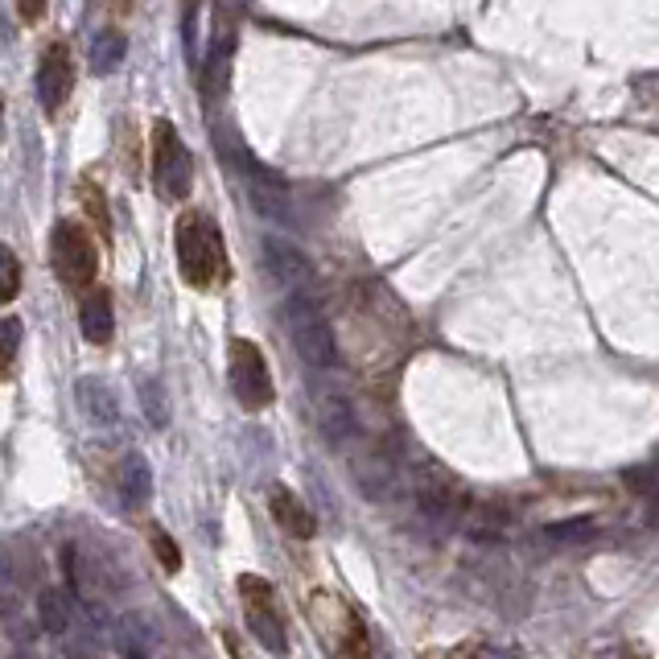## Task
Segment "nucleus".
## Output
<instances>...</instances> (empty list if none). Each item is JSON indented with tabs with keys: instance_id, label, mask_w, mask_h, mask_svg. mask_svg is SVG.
<instances>
[{
	"instance_id": "f257e3e1",
	"label": "nucleus",
	"mask_w": 659,
	"mask_h": 659,
	"mask_svg": "<svg viewBox=\"0 0 659 659\" xmlns=\"http://www.w3.org/2000/svg\"><path fill=\"white\" fill-rule=\"evenodd\" d=\"M177 268L191 289H215L227 280V251H223V235L210 215L203 210H186L177 219Z\"/></svg>"
},
{
	"instance_id": "f03ea898",
	"label": "nucleus",
	"mask_w": 659,
	"mask_h": 659,
	"mask_svg": "<svg viewBox=\"0 0 659 659\" xmlns=\"http://www.w3.org/2000/svg\"><path fill=\"white\" fill-rule=\"evenodd\" d=\"M309 622L322 635L326 651L334 659H371L363 618L351 610V601L338 594H313L309 598Z\"/></svg>"
},
{
	"instance_id": "7ed1b4c3",
	"label": "nucleus",
	"mask_w": 659,
	"mask_h": 659,
	"mask_svg": "<svg viewBox=\"0 0 659 659\" xmlns=\"http://www.w3.org/2000/svg\"><path fill=\"white\" fill-rule=\"evenodd\" d=\"M285 322H289V338H294L297 354H301L313 371L334 367V359H338L334 330H330V322H326V313L318 309L313 297H306V294L289 297V306H285Z\"/></svg>"
},
{
	"instance_id": "20e7f679",
	"label": "nucleus",
	"mask_w": 659,
	"mask_h": 659,
	"mask_svg": "<svg viewBox=\"0 0 659 659\" xmlns=\"http://www.w3.org/2000/svg\"><path fill=\"white\" fill-rule=\"evenodd\" d=\"M153 182L165 203H182L194 186V162L186 141L177 136V128L169 120L153 124Z\"/></svg>"
},
{
	"instance_id": "39448f33",
	"label": "nucleus",
	"mask_w": 659,
	"mask_h": 659,
	"mask_svg": "<svg viewBox=\"0 0 659 659\" xmlns=\"http://www.w3.org/2000/svg\"><path fill=\"white\" fill-rule=\"evenodd\" d=\"M50 264L66 289H87L95 272H100V251L87 227L79 223H59L54 239H50Z\"/></svg>"
},
{
	"instance_id": "423d86ee",
	"label": "nucleus",
	"mask_w": 659,
	"mask_h": 659,
	"mask_svg": "<svg viewBox=\"0 0 659 659\" xmlns=\"http://www.w3.org/2000/svg\"><path fill=\"white\" fill-rule=\"evenodd\" d=\"M227 367H231L235 400L248 412H260L272 404V380H268V363H264L260 347L251 338H231L227 347Z\"/></svg>"
},
{
	"instance_id": "0eeeda50",
	"label": "nucleus",
	"mask_w": 659,
	"mask_h": 659,
	"mask_svg": "<svg viewBox=\"0 0 659 659\" xmlns=\"http://www.w3.org/2000/svg\"><path fill=\"white\" fill-rule=\"evenodd\" d=\"M239 598H244V618H248L251 635L260 639L272 656H289V639H285V622H280V610L272 601V586L244 573L239 577Z\"/></svg>"
},
{
	"instance_id": "6e6552de",
	"label": "nucleus",
	"mask_w": 659,
	"mask_h": 659,
	"mask_svg": "<svg viewBox=\"0 0 659 659\" xmlns=\"http://www.w3.org/2000/svg\"><path fill=\"white\" fill-rule=\"evenodd\" d=\"M74 91V59H71V45L54 42L45 45L42 66H38V100H42L45 116H59L66 100Z\"/></svg>"
},
{
	"instance_id": "1a4fd4ad",
	"label": "nucleus",
	"mask_w": 659,
	"mask_h": 659,
	"mask_svg": "<svg viewBox=\"0 0 659 659\" xmlns=\"http://www.w3.org/2000/svg\"><path fill=\"white\" fill-rule=\"evenodd\" d=\"M268 512H272L280 532L294 536V540H309V536L318 532V519L309 515V507L289 491V486H280V483L268 486Z\"/></svg>"
},
{
	"instance_id": "9d476101",
	"label": "nucleus",
	"mask_w": 659,
	"mask_h": 659,
	"mask_svg": "<svg viewBox=\"0 0 659 659\" xmlns=\"http://www.w3.org/2000/svg\"><path fill=\"white\" fill-rule=\"evenodd\" d=\"M79 326H83V338H87L91 347H107V342H112L116 318H112V297H107V289H91V294L83 297Z\"/></svg>"
},
{
	"instance_id": "9b49d317",
	"label": "nucleus",
	"mask_w": 659,
	"mask_h": 659,
	"mask_svg": "<svg viewBox=\"0 0 659 659\" xmlns=\"http://www.w3.org/2000/svg\"><path fill=\"white\" fill-rule=\"evenodd\" d=\"M74 395H79V404H83V412H87V421H95V425H116V392L107 388L103 380H95V375H83V380L74 383Z\"/></svg>"
},
{
	"instance_id": "f8f14e48",
	"label": "nucleus",
	"mask_w": 659,
	"mask_h": 659,
	"mask_svg": "<svg viewBox=\"0 0 659 659\" xmlns=\"http://www.w3.org/2000/svg\"><path fill=\"white\" fill-rule=\"evenodd\" d=\"M120 498L128 507H145L153 498V470H148L145 454H128L120 462Z\"/></svg>"
},
{
	"instance_id": "ddd939ff",
	"label": "nucleus",
	"mask_w": 659,
	"mask_h": 659,
	"mask_svg": "<svg viewBox=\"0 0 659 659\" xmlns=\"http://www.w3.org/2000/svg\"><path fill=\"white\" fill-rule=\"evenodd\" d=\"M264 256H268V264H272V272H277L280 280L306 285V280L313 277V268H309L306 256H301L294 244H285V239H264Z\"/></svg>"
},
{
	"instance_id": "4468645a",
	"label": "nucleus",
	"mask_w": 659,
	"mask_h": 659,
	"mask_svg": "<svg viewBox=\"0 0 659 659\" xmlns=\"http://www.w3.org/2000/svg\"><path fill=\"white\" fill-rule=\"evenodd\" d=\"M318 425L330 441H347L354 433V416H351V404L342 400V395H330L322 392L318 395Z\"/></svg>"
},
{
	"instance_id": "2eb2a0df",
	"label": "nucleus",
	"mask_w": 659,
	"mask_h": 659,
	"mask_svg": "<svg viewBox=\"0 0 659 659\" xmlns=\"http://www.w3.org/2000/svg\"><path fill=\"white\" fill-rule=\"evenodd\" d=\"M227 79H231V38H219L203 66V91L210 100H223L227 95Z\"/></svg>"
},
{
	"instance_id": "dca6fc26",
	"label": "nucleus",
	"mask_w": 659,
	"mask_h": 659,
	"mask_svg": "<svg viewBox=\"0 0 659 659\" xmlns=\"http://www.w3.org/2000/svg\"><path fill=\"white\" fill-rule=\"evenodd\" d=\"M124 54H128V42H124V33L107 30L100 33L95 42H91V71L95 74H112L124 66Z\"/></svg>"
},
{
	"instance_id": "f3484780",
	"label": "nucleus",
	"mask_w": 659,
	"mask_h": 659,
	"mask_svg": "<svg viewBox=\"0 0 659 659\" xmlns=\"http://www.w3.org/2000/svg\"><path fill=\"white\" fill-rule=\"evenodd\" d=\"M38 618H42L45 635H62L71 627V601H62L59 589H45L42 601H38Z\"/></svg>"
},
{
	"instance_id": "a211bd4d",
	"label": "nucleus",
	"mask_w": 659,
	"mask_h": 659,
	"mask_svg": "<svg viewBox=\"0 0 659 659\" xmlns=\"http://www.w3.org/2000/svg\"><path fill=\"white\" fill-rule=\"evenodd\" d=\"M136 395H141V409H145L148 425H153V429H165V425H169V412H165L162 383L153 380V375H141V380H136Z\"/></svg>"
},
{
	"instance_id": "6ab92c4d",
	"label": "nucleus",
	"mask_w": 659,
	"mask_h": 659,
	"mask_svg": "<svg viewBox=\"0 0 659 659\" xmlns=\"http://www.w3.org/2000/svg\"><path fill=\"white\" fill-rule=\"evenodd\" d=\"M17 351H21V322H17V318H4V322H0V380L13 375Z\"/></svg>"
},
{
	"instance_id": "aec40b11",
	"label": "nucleus",
	"mask_w": 659,
	"mask_h": 659,
	"mask_svg": "<svg viewBox=\"0 0 659 659\" xmlns=\"http://www.w3.org/2000/svg\"><path fill=\"white\" fill-rule=\"evenodd\" d=\"M21 289V260H17L13 248L0 244V306H9Z\"/></svg>"
},
{
	"instance_id": "412c9836",
	"label": "nucleus",
	"mask_w": 659,
	"mask_h": 659,
	"mask_svg": "<svg viewBox=\"0 0 659 659\" xmlns=\"http://www.w3.org/2000/svg\"><path fill=\"white\" fill-rule=\"evenodd\" d=\"M148 544H153V553H157V560H162L165 569H169V573L182 569V553H177V544L169 540V536H165V532H162L157 524L148 527Z\"/></svg>"
},
{
	"instance_id": "4be33fe9",
	"label": "nucleus",
	"mask_w": 659,
	"mask_h": 659,
	"mask_svg": "<svg viewBox=\"0 0 659 659\" xmlns=\"http://www.w3.org/2000/svg\"><path fill=\"white\" fill-rule=\"evenodd\" d=\"M589 532H594V519H569V524L548 527V536H553V540H586Z\"/></svg>"
},
{
	"instance_id": "5701e85b",
	"label": "nucleus",
	"mask_w": 659,
	"mask_h": 659,
	"mask_svg": "<svg viewBox=\"0 0 659 659\" xmlns=\"http://www.w3.org/2000/svg\"><path fill=\"white\" fill-rule=\"evenodd\" d=\"M198 4H203V0H186V17H182V25H186V50H191V59H198Z\"/></svg>"
},
{
	"instance_id": "b1692460",
	"label": "nucleus",
	"mask_w": 659,
	"mask_h": 659,
	"mask_svg": "<svg viewBox=\"0 0 659 659\" xmlns=\"http://www.w3.org/2000/svg\"><path fill=\"white\" fill-rule=\"evenodd\" d=\"M45 9H50V0H17V13H21L25 25H38L45 17Z\"/></svg>"
},
{
	"instance_id": "393cba45",
	"label": "nucleus",
	"mask_w": 659,
	"mask_h": 659,
	"mask_svg": "<svg viewBox=\"0 0 659 659\" xmlns=\"http://www.w3.org/2000/svg\"><path fill=\"white\" fill-rule=\"evenodd\" d=\"M627 483L635 486V491H639V495H651V491H656V470H651V466L630 470V474H627Z\"/></svg>"
},
{
	"instance_id": "a878e982",
	"label": "nucleus",
	"mask_w": 659,
	"mask_h": 659,
	"mask_svg": "<svg viewBox=\"0 0 659 659\" xmlns=\"http://www.w3.org/2000/svg\"><path fill=\"white\" fill-rule=\"evenodd\" d=\"M83 198H87L91 219H95V223H100V227H103V231H107V206L100 203V191H95V186H91V182H87V186H83Z\"/></svg>"
},
{
	"instance_id": "bb28decb",
	"label": "nucleus",
	"mask_w": 659,
	"mask_h": 659,
	"mask_svg": "<svg viewBox=\"0 0 659 659\" xmlns=\"http://www.w3.org/2000/svg\"><path fill=\"white\" fill-rule=\"evenodd\" d=\"M598 659H643V656H639L635 647H622V643H618V647H606V651H601Z\"/></svg>"
},
{
	"instance_id": "cd10ccee",
	"label": "nucleus",
	"mask_w": 659,
	"mask_h": 659,
	"mask_svg": "<svg viewBox=\"0 0 659 659\" xmlns=\"http://www.w3.org/2000/svg\"><path fill=\"white\" fill-rule=\"evenodd\" d=\"M478 659H519V656H512V651H483Z\"/></svg>"
},
{
	"instance_id": "c85d7f7f",
	"label": "nucleus",
	"mask_w": 659,
	"mask_h": 659,
	"mask_svg": "<svg viewBox=\"0 0 659 659\" xmlns=\"http://www.w3.org/2000/svg\"><path fill=\"white\" fill-rule=\"evenodd\" d=\"M0 586H9V560L0 557Z\"/></svg>"
},
{
	"instance_id": "c756f323",
	"label": "nucleus",
	"mask_w": 659,
	"mask_h": 659,
	"mask_svg": "<svg viewBox=\"0 0 659 659\" xmlns=\"http://www.w3.org/2000/svg\"><path fill=\"white\" fill-rule=\"evenodd\" d=\"M124 659H145V656H141V651H128V656H124Z\"/></svg>"
}]
</instances>
